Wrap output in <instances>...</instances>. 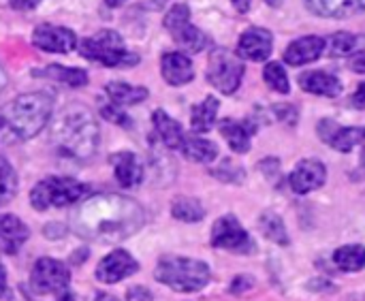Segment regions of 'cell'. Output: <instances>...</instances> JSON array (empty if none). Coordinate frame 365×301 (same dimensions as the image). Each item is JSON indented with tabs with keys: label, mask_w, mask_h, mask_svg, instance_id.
<instances>
[{
	"label": "cell",
	"mask_w": 365,
	"mask_h": 301,
	"mask_svg": "<svg viewBox=\"0 0 365 301\" xmlns=\"http://www.w3.org/2000/svg\"><path fill=\"white\" fill-rule=\"evenodd\" d=\"M143 225V210L126 197L120 195H96L83 201L73 214V229L94 242L115 244Z\"/></svg>",
	"instance_id": "6da1fadb"
},
{
	"label": "cell",
	"mask_w": 365,
	"mask_h": 301,
	"mask_svg": "<svg viewBox=\"0 0 365 301\" xmlns=\"http://www.w3.org/2000/svg\"><path fill=\"white\" fill-rule=\"evenodd\" d=\"M53 98L47 92H28L0 109V141L21 143L38 135L51 116Z\"/></svg>",
	"instance_id": "7a4b0ae2"
},
{
	"label": "cell",
	"mask_w": 365,
	"mask_h": 301,
	"mask_svg": "<svg viewBox=\"0 0 365 301\" xmlns=\"http://www.w3.org/2000/svg\"><path fill=\"white\" fill-rule=\"evenodd\" d=\"M51 139L60 154L77 160H88L98 150L101 131L90 109L81 105H71L62 109V113L56 118L51 126Z\"/></svg>",
	"instance_id": "3957f363"
},
{
	"label": "cell",
	"mask_w": 365,
	"mask_h": 301,
	"mask_svg": "<svg viewBox=\"0 0 365 301\" xmlns=\"http://www.w3.org/2000/svg\"><path fill=\"white\" fill-rule=\"evenodd\" d=\"M156 280L178 293L201 291L210 282V267L203 261L186 257H163L154 272Z\"/></svg>",
	"instance_id": "277c9868"
},
{
	"label": "cell",
	"mask_w": 365,
	"mask_h": 301,
	"mask_svg": "<svg viewBox=\"0 0 365 301\" xmlns=\"http://www.w3.org/2000/svg\"><path fill=\"white\" fill-rule=\"evenodd\" d=\"M71 274L64 263L56 259H38L30 274V300L34 301H75L68 291Z\"/></svg>",
	"instance_id": "5b68a950"
},
{
	"label": "cell",
	"mask_w": 365,
	"mask_h": 301,
	"mask_svg": "<svg viewBox=\"0 0 365 301\" xmlns=\"http://www.w3.org/2000/svg\"><path fill=\"white\" fill-rule=\"evenodd\" d=\"M81 56L101 62L109 68H128L139 62V56L124 47V41L113 30H101L90 39L81 41Z\"/></svg>",
	"instance_id": "8992f818"
},
{
	"label": "cell",
	"mask_w": 365,
	"mask_h": 301,
	"mask_svg": "<svg viewBox=\"0 0 365 301\" xmlns=\"http://www.w3.org/2000/svg\"><path fill=\"white\" fill-rule=\"evenodd\" d=\"M90 193V186L73 180V178H60L51 175L41 180L32 193H30V203L34 210L45 212L49 208H66L77 201H81Z\"/></svg>",
	"instance_id": "52a82bcc"
},
{
	"label": "cell",
	"mask_w": 365,
	"mask_h": 301,
	"mask_svg": "<svg viewBox=\"0 0 365 301\" xmlns=\"http://www.w3.org/2000/svg\"><path fill=\"white\" fill-rule=\"evenodd\" d=\"M246 66L240 60V56L231 53L225 47H216L210 53V66H207V81L220 90L222 94H233L242 79H244Z\"/></svg>",
	"instance_id": "ba28073f"
},
{
	"label": "cell",
	"mask_w": 365,
	"mask_h": 301,
	"mask_svg": "<svg viewBox=\"0 0 365 301\" xmlns=\"http://www.w3.org/2000/svg\"><path fill=\"white\" fill-rule=\"evenodd\" d=\"M165 28L171 32L173 41L188 53H199L210 45V39L190 24V9L186 4H175L165 15Z\"/></svg>",
	"instance_id": "9c48e42d"
},
{
	"label": "cell",
	"mask_w": 365,
	"mask_h": 301,
	"mask_svg": "<svg viewBox=\"0 0 365 301\" xmlns=\"http://www.w3.org/2000/svg\"><path fill=\"white\" fill-rule=\"evenodd\" d=\"M212 246L222 248V250H231V252H242V255L252 250L250 235L244 231L240 220L231 214L216 220V225L212 229Z\"/></svg>",
	"instance_id": "30bf717a"
},
{
	"label": "cell",
	"mask_w": 365,
	"mask_h": 301,
	"mask_svg": "<svg viewBox=\"0 0 365 301\" xmlns=\"http://www.w3.org/2000/svg\"><path fill=\"white\" fill-rule=\"evenodd\" d=\"M77 39L75 32L62 26H49L41 24L32 32V45L41 51H51V53H68L75 47Z\"/></svg>",
	"instance_id": "8fae6325"
},
{
	"label": "cell",
	"mask_w": 365,
	"mask_h": 301,
	"mask_svg": "<svg viewBox=\"0 0 365 301\" xmlns=\"http://www.w3.org/2000/svg\"><path fill=\"white\" fill-rule=\"evenodd\" d=\"M327 180V169L321 160L317 158H304L295 165L289 182H291V188L297 193V195H308L317 188H321Z\"/></svg>",
	"instance_id": "7c38bea8"
},
{
	"label": "cell",
	"mask_w": 365,
	"mask_h": 301,
	"mask_svg": "<svg viewBox=\"0 0 365 301\" xmlns=\"http://www.w3.org/2000/svg\"><path fill=\"white\" fill-rule=\"evenodd\" d=\"M319 135L327 146H331L338 152H351L353 148L361 146L365 141V128H361V126L346 128V126H340L331 120H323L319 124Z\"/></svg>",
	"instance_id": "4fadbf2b"
},
{
	"label": "cell",
	"mask_w": 365,
	"mask_h": 301,
	"mask_svg": "<svg viewBox=\"0 0 365 301\" xmlns=\"http://www.w3.org/2000/svg\"><path fill=\"white\" fill-rule=\"evenodd\" d=\"M137 270H139L137 261L126 250H113L98 263L96 278L105 285H115V282L133 276Z\"/></svg>",
	"instance_id": "5bb4252c"
},
{
	"label": "cell",
	"mask_w": 365,
	"mask_h": 301,
	"mask_svg": "<svg viewBox=\"0 0 365 301\" xmlns=\"http://www.w3.org/2000/svg\"><path fill=\"white\" fill-rule=\"evenodd\" d=\"M272 45H274V39H272L269 30H265V28H248L240 36L237 56L246 58V60H252V62H263V60L269 58Z\"/></svg>",
	"instance_id": "9a60e30c"
},
{
	"label": "cell",
	"mask_w": 365,
	"mask_h": 301,
	"mask_svg": "<svg viewBox=\"0 0 365 301\" xmlns=\"http://www.w3.org/2000/svg\"><path fill=\"white\" fill-rule=\"evenodd\" d=\"M160 71L169 86H184L195 79L192 62L182 51H167L160 60Z\"/></svg>",
	"instance_id": "2e32d148"
},
{
	"label": "cell",
	"mask_w": 365,
	"mask_h": 301,
	"mask_svg": "<svg viewBox=\"0 0 365 301\" xmlns=\"http://www.w3.org/2000/svg\"><path fill=\"white\" fill-rule=\"evenodd\" d=\"M323 49H325V39H321V36H304V39L293 41L284 49V62L291 64V66L310 64V62L321 58Z\"/></svg>",
	"instance_id": "e0dca14e"
},
{
	"label": "cell",
	"mask_w": 365,
	"mask_h": 301,
	"mask_svg": "<svg viewBox=\"0 0 365 301\" xmlns=\"http://www.w3.org/2000/svg\"><path fill=\"white\" fill-rule=\"evenodd\" d=\"M30 238V229L13 214H0V250L6 255H15L26 240Z\"/></svg>",
	"instance_id": "ac0fdd59"
},
{
	"label": "cell",
	"mask_w": 365,
	"mask_h": 301,
	"mask_svg": "<svg viewBox=\"0 0 365 301\" xmlns=\"http://www.w3.org/2000/svg\"><path fill=\"white\" fill-rule=\"evenodd\" d=\"M109 160L113 165V173H115V180L120 182V186L135 188L143 182V165L133 152H118Z\"/></svg>",
	"instance_id": "d6986e66"
},
{
	"label": "cell",
	"mask_w": 365,
	"mask_h": 301,
	"mask_svg": "<svg viewBox=\"0 0 365 301\" xmlns=\"http://www.w3.org/2000/svg\"><path fill=\"white\" fill-rule=\"evenodd\" d=\"M299 86L310 94L329 96V98H334L342 92L340 79L331 73H325V71H308V73L299 75Z\"/></svg>",
	"instance_id": "ffe728a7"
},
{
	"label": "cell",
	"mask_w": 365,
	"mask_h": 301,
	"mask_svg": "<svg viewBox=\"0 0 365 301\" xmlns=\"http://www.w3.org/2000/svg\"><path fill=\"white\" fill-rule=\"evenodd\" d=\"M306 6L319 17H349L365 11V0H306Z\"/></svg>",
	"instance_id": "44dd1931"
},
{
	"label": "cell",
	"mask_w": 365,
	"mask_h": 301,
	"mask_svg": "<svg viewBox=\"0 0 365 301\" xmlns=\"http://www.w3.org/2000/svg\"><path fill=\"white\" fill-rule=\"evenodd\" d=\"M220 135L229 141V146H231L233 152L246 154L250 150V139L255 135V126L250 122L222 120L220 122Z\"/></svg>",
	"instance_id": "7402d4cb"
},
{
	"label": "cell",
	"mask_w": 365,
	"mask_h": 301,
	"mask_svg": "<svg viewBox=\"0 0 365 301\" xmlns=\"http://www.w3.org/2000/svg\"><path fill=\"white\" fill-rule=\"evenodd\" d=\"M152 122H154V131L160 137V141L169 148V150H180L182 141H184V131L180 126V122H175L169 113H165L163 109H156L152 113Z\"/></svg>",
	"instance_id": "603a6c76"
},
{
	"label": "cell",
	"mask_w": 365,
	"mask_h": 301,
	"mask_svg": "<svg viewBox=\"0 0 365 301\" xmlns=\"http://www.w3.org/2000/svg\"><path fill=\"white\" fill-rule=\"evenodd\" d=\"M107 96L113 105L118 107H128V105H137L141 101L148 98V88H141V86H130V83H124V81H111L107 83Z\"/></svg>",
	"instance_id": "cb8c5ba5"
},
{
	"label": "cell",
	"mask_w": 365,
	"mask_h": 301,
	"mask_svg": "<svg viewBox=\"0 0 365 301\" xmlns=\"http://www.w3.org/2000/svg\"><path fill=\"white\" fill-rule=\"evenodd\" d=\"M180 152L195 163H212L218 156V146L203 139V137H195V135H186L182 141Z\"/></svg>",
	"instance_id": "d4e9b609"
},
{
	"label": "cell",
	"mask_w": 365,
	"mask_h": 301,
	"mask_svg": "<svg viewBox=\"0 0 365 301\" xmlns=\"http://www.w3.org/2000/svg\"><path fill=\"white\" fill-rule=\"evenodd\" d=\"M218 98L207 96L203 103H199L197 107H192V116H190V124L195 133H207L212 131L214 122H216V113H218Z\"/></svg>",
	"instance_id": "484cf974"
},
{
	"label": "cell",
	"mask_w": 365,
	"mask_h": 301,
	"mask_svg": "<svg viewBox=\"0 0 365 301\" xmlns=\"http://www.w3.org/2000/svg\"><path fill=\"white\" fill-rule=\"evenodd\" d=\"M364 43V36H357L351 32H336L329 39H325V45L329 47V56H334V58H346V56L359 51V47Z\"/></svg>",
	"instance_id": "4316f807"
},
{
	"label": "cell",
	"mask_w": 365,
	"mask_h": 301,
	"mask_svg": "<svg viewBox=\"0 0 365 301\" xmlns=\"http://www.w3.org/2000/svg\"><path fill=\"white\" fill-rule=\"evenodd\" d=\"M34 75L51 77V79H56L60 83L71 86V88H79V86H86L88 83V73L83 68H66L62 64H49L43 71H34Z\"/></svg>",
	"instance_id": "83f0119b"
},
{
	"label": "cell",
	"mask_w": 365,
	"mask_h": 301,
	"mask_svg": "<svg viewBox=\"0 0 365 301\" xmlns=\"http://www.w3.org/2000/svg\"><path fill=\"white\" fill-rule=\"evenodd\" d=\"M334 263L342 272H359L365 267V246L353 244V246H342L334 255Z\"/></svg>",
	"instance_id": "f1b7e54d"
},
{
	"label": "cell",
	"mask_w": 365,
	"mask_h": 301,
	"mask_svg": "<svg viewBox=\"0 0 365 301\" xmlns=\"http://www.w3.org/2000/svg\"><path fill=\"white\" fill-rule=\"evenodd\" d=\"M171 214H173V218H178L182 223H199V220H203L205 210L192 197H178L171 205Z\"/></svg>",
	"instance_id": "f546056e"
},
{
	"label": "cell",
	"mask_w": 365,
	"mask_h": 301,
	"mask_svg": "<svg viewBox=\"0 0 365 301\" xmlns=\"http://www.w3.org/2000/svg\"><path fill=\"white\" fill-rule=\"evenodd\" d=\"M259 225H261V231H263V235H265L267 240H272V242H276V244H280V246H287V244H289V233H287V229H284V223H282V218L276 216L274 212H265V214L261 216Z\"/></svg>",
	"instance_id": "4dcf8cb0"
},
{
	"label": "cell",
	"mask_w": 365,
	"mask_h": 301,
	"mask_svg": "<svg viewBox=\"0 0 365 301\" xmlns=\"http://www.w3.org/2000/svg\"><path fill=\"white\" fill-rule=\"evenodd\" d=\"M17 193V175L11 167V163L0 156V208L6 205Z\"/></svg>",
	"instance_id": "1f68e13d"
},
{
	"label": "cell",
	"mask_w": 365,
	"mask_h": 301,
	"mask_svg": "<svg viewBox=\"0 0 365 301\" xmlns=\"http://www.w3.org/2000/svg\"><path fill=\"white\" fill-rule=\"evenodd\" d=\"M263 79H265V83H267L274 92L289 94V90H291L287 71H284V66H280L278 62L265 64V68H263Z\"/></svg>",
	"instance_id": "d6a6232c"
},
{
	"label": "cell",
	"mask_w": 365,
	"mask_h": 301,
	"mask_svg": "<svg viewBox=\"0 0 365 301\" xmlns=\"http://www.w3.org/2000/svg\"><path fill=\"white\" fill-rule=\"evenodd\" d=\"M214 175L222 182H242L244 178V171L240 165L231 163V160H225L218 169H214Z\"/></svg>",
	"instance_id": "836d02e7"
},
{
	"label": "cell",
	"mask_w": 365,
	"mask_h": 301,
	"mask_svg": "<svg viewBox=\"0 0 365 301\" xmlns=\"http://www.w3.org/2000/svg\"><path fill=\"white\" fill-rule=\"evenodd\" d=\"M101 113H103V118L105 120H109V122H113V124H120V126H124V128H128L133 122H130V118L118 107V105H105L103 109H101Z\"/></svg>",
	"instance_id": "e575fe53"
},
{
	"label": "cell",
	"mask_w": 365,
	"mask_h": 301,
	"mask_svg": "<svg viewBox=\"0 0 365 301\" xmlns=\"http://www.w3.org/2000/svg\"><path fill=\"white\" fill-rule=\"evenodd\" d=\"M128 301H152V295L143 287H133L128 289Z\"/></svg>",
	"instance_id": "d590c367"
},
{
	"label": "cell",
	"mask_w": 365,
	"mask_h": 301,
	"mask_svg": "<svg viewBox=\"0 0 365 301\" xmlns=\"http://www.w3.org/2000/svg\"><path fill=\"white\" fill-rule=\"evenodd\" d=\"M250 287H252V280L248 276H237L235 282L231 285V293H242V291H246Z\"/></svg>",
	"instance_id": "8d00e7d4"
},
{
	"label": "cell",
	"mask_w": 365,
	"mask_h": 301,
	"mask_svg": "<svg viewBox=\"0 0 365 301\" xmlns=\"http://www.w3.org/2000/svg\"><path fill=\"white\" fill-rule=\"evenodd\" d=\"M351 105L357 107V109H365V83H361V86L357 88V92H355L353 98H351Z\"/></svg>",
	"instance_id": "74e56055"
},
{
	"label": "cell",
	"mask_w": 365,
	"mask_h": 301,
	"mask_svg": "<svg viewBox=\"0 0 365 301\" xmlns=\"http://www.w3.org/2000/svg\"><path fill=\"white\" fill-rule=\"evenodd\" d=\"M13 9H19V11H30L34 9L41 0H9Z\"/></svg>",
	"instance_id": "f35d334b"
},
{
	"label": "cell",
	"mask_w": 365,
	"mask_h": 301,
	"mask_svg": "<svg viewBox=\"0 0 365 301\" xmlns=\"http://www.w3.org/2000/svg\"><path fill=\"white\" fill-rule=\"evenodd\" d=\"M351 68H353L355 73H361V75H365V53L364 56H359V58H355V60L351 62Z\"/></svg>",
	"instance_id": "ab89813d"
},
{
	"label": "cell",
	"mask_w": 365,
	"mask_h": 301,
	"mask_svg": "<svg viewBox=\"0 0 365 301\" xmlns=\"http://www.w3.org/2000/svg\"><path fill=\"white\" fill-rule=\"evenodd\" d=\"M4 293H6V272L0 265V297H4Z\"/></svg>",
	"instance_id": "60d3db41"
},
{
	"label": "cell",
	"mask_w": 365,
	"mask_h": 301,
	"mask_svg": "<svg viewBox=\"0 0 365 301\" xmlns=\"http://www.w3.org/2000/svg\"><path fill=\"white\" fill-rule=\"evenodd\" d=\"M231 2H233V4H235V9H237V11H242V13L250 9V0H231Z\"/></svg>",
	"instance_id": "b9f144b4"
},
{
	"label": "cell",
	"mask_w": 365,
	"mask_h": 301,
	"mask_svg": "<svg viewBox=\"0 0 365 301\" xmlns=\"http://www.w3.org/2000/svg\"><path fill=\"white\" fill-rule=\"evenodd\" d=\"M94 301H120V300H115L113 295H109V293H98L96 297H94Z\"/></svg>",
	"instance_id": "7bdbcfd3"
},
{
	"label": "cell",
	"mask_w": 365,
	"mask_h": 301,
	"mask_svg": "<svg viewBox=\"0 0 365 301\" xmlns=\"http://www.w3.org/2000/svg\"><path fill=\"white\" fill-rule=\"evenodd\" d=\"M105 2H107L109 6H113V9H115V6H122V4H124L126 0H105Z\"/></svg>",
	"instance_id": "ee69618b"
},
{
	"label": "cell",
	"mask_w": 365,
	"mask_h": 301,
	"mask_svg": "<svg viewBox=\"0 0 365 301\" xmlns=\"http://www.w3.org/2000/svg\"><path fill=\"white\" fill-rule=\"evenodd\" d=\"M4 83H6V75H4V71L0 68V92H2V88H4Z\"/></svg>",
	"instance_id": "f6af8a7d"
},
{
	"label": "cell",
	"mask_w": 365,
	"mask_h": 301,
	"mask_svg": "<svg viewBox=\"0 0 365 301\" xmlns=\"http://www.w3.org/2000/svg\"><path fill=\"white\" fill-rule=\"evenodd\" d=\"M265 2H267L269 6H280V4H282V0H265Z\"/></svg>",
	"instance_id": "bcb514c9"
},
{
	"label": "cell",
	"mask_w": 365,
	"mask_h": 301,
	"mask_svg": "<svg viewBox=\"0 0 365 301\" xmlns=\"http://www.w3.org/2000/svg\"><path fill=\"white\" fill-rule=\"evenodd\" d=\"M361 163H364V169H365V141H364V156H361Z\"/></svg>",
	"instance_id": "7dc6e473"
}]
</instances>
